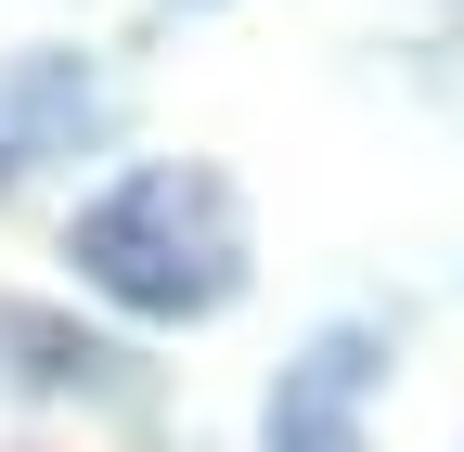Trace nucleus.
Segmentation results:
<instances>
[{"label": "nucleus", "instance_id": "nucleus-4", "mask_svg": "<svg viewBox=\"0 0 464 452\" xmlns=\"http://www.w3.org/2000/svg\"><path fill=\"white\" fill-rule=\"evenodd\" d=\"M0 375L14 388H52V401H142V362L116 336L39 310V298H0Z\"/></svg>", "mask_w": 464, "mask_h": 452}, {"label": "nucleus", "instance_id": "nucleus-3", "mask_svg": "<svg viewBox=\"0 0 464 452\" xmlns=\"http://www.w3.org/2000/svg\"><path fill=\"white\" fill-rule=\"evenodd\" d=\"M387 375L374 323H323L271 388V452H362V388Z\"/></svg>", "mask_w": 464, "mask_h": 452}, {"label": "nucleus", "instance_id": "nucleus-1", "mask_svg": "<svg viewBox=\"0 0 464 452\" xmlns=\"http://www.w3.org/2000/svg\"><path fill=\"white\" fill-rule=\"evenodd\" d=\"M65 259H78V285H103L142 323H207L246 298V207L219 168H130L116 194L78 207Z\"/></svg>", "mask_w": 464, "mask_h": 452}, {"label": "nucleus", "instance_id": "nucleus-2", "mask_svg": "<svg viewBox=\"0 0 464 452\" xmlns=\"http://www.w3.org/2000/svg\"><path fill=\"white\" fill-rule=\"evenodd\" d=\"M103 130V78L91 52H14L0 65V194H26L52 155H78Z\"/></svg>", "mask_w": 464, "mask_h": 452}]
</instances>
